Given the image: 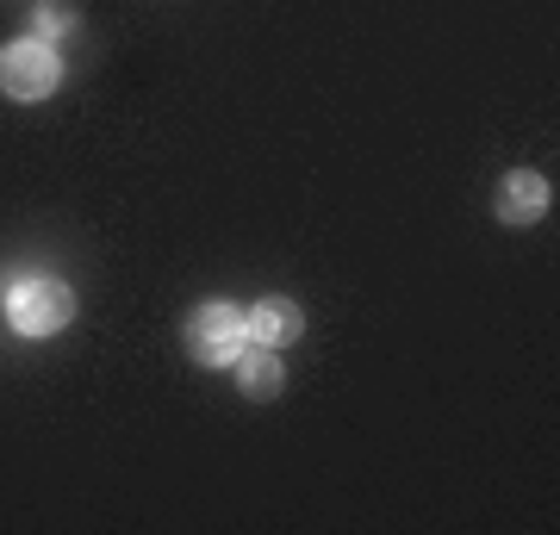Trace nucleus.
<instances>
[{"label": "nucleus", "mask_w": 560, "mask_h": 535, "mask_svg": "<svg viewBox=\"0 0 560 535\" xmlns=\"http://www.w3.org/2000/svg\"><path fill=\"white\" fill-rule=\"evenodd\" d=\"M231 368H237L243 398H275L280 386H287V374H280V356L268 349V342H256V349H249V356H237Z\"/></svg>", "instance_id": "nucleus-6"}, {"label": "nucleus", "mask_w": 560, "mask_h": 535, "mask_svg": "<svg viewBox=\"0 0 560 535\" xmlns=\"http://www.w3.org/2000/svg\"><path fill=\"white\" fill-rule=\"evenodd\" d=\"M69 25H75V13H69L62 0H38V7H32V32H38L44 44H57Z\"/></svg>", "instance_id": "nucleus-7"}, {"label": "nucleus", "mask_w": 560, "mask_h": 535, "mask_svg": "<svg viewBox=\"0 0 560 535\" xmlns=\"http://www.w3.org/2000/svg\"><path fill=\"white\" fill-rule=\"evenodd\" d=\"M548 206H555V187H548V175H536V168H511V175L499 181V194H492V212H499L504 224H536Z\"/></svg>", "instance_id": "nucleus-4"}, {"label": "nucleus", "mask_w": 560, "mask_h": 535, "mask_svg": "<svg viewBox=\"0 0 560 535\" xmlns=\"http://www.w3.org/2000/svg\"><path fill=\"white\" fill-rule=\"evenodd\" d=\"M62 81V57L57 44L44 38H20L0 50V94L7 100H50Z\"/></svg>", "instance_id": "nucleus-3"}, {"label": "nucleus", "mask_w": 560, "mask_h": 535, "mask_svg": "<svg viewBox=\"0 0 560 535\" xmlns=\"http://www.w3.org/2000/svg\"><path fill=\"white\" fill-rule=\"evenodd\" d=\"M243 342H249V317L237 305H224V299H212V305L187 317V356L200 368H231L243 356Z\"/></svg>", "instance_id": "nucleus-2"}, {"label": "nucleus", "mask_w": 560, "mask_h": 535, "mask_svg": "<svg viewBox=\"0 0 560 535\" xmlns=\"http://www.w3.org/2000/svg\"><path fill=\"white\" fill-rule=\"evenodd\" d=\"M69 317H75L69 280L32 275V280H13V287H7V324H13L20 337H57Z\"/></svg>", "instance_id": "nucleus-1"}, {"label": "nucleus", "mask_w": 560, "mask_h": 535, "mask_svg": "<svg viewBox=\"0 0 560 535\" xmlns=\"http://www.w3.org/2000/svg\"><path fill=\"white\" fill-rule=\"evenodd\" d=\"M300 305H293V299H256V305H249V337L256 342H268V349H287V342L300 337Z\"/></svg>", "instance_id": "nucleus-5"}]
</instances>
